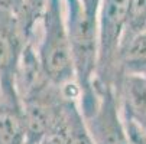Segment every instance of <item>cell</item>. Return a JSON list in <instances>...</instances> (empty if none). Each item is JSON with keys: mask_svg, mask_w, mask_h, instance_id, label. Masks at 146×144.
<instances>
[{"mask_svg": "<svg viewBox=\"0 0 146 144\" xmlns=\"http://www.w3.org/2000/svg\"><path fill=\"white\" fill-rule=\"evenodd\" d=\"M64 12L80 88V110L84 114L91 110L97 98L94 82L98 68V20L87 14L81 0H64Z\"/></svg>", "mask_w": 146, "mask_h": 144, "instance_id": "cell-1", "label": "cell"}, {"mask_svg": "<svg viewBox=\"0 0 146 144\" xmlns=\"http://www.w3.org/2000/svg\"><path fill=\"white\" fill-rule=\"evenodd\" d=\"M36 56L45 76L64 88L77 84L72 53L65 25L64 0H48L36 30ZM35 42V40H33Z\"/></svg>", "mask_w": 146, "mask_h": 144, "instance_id": "cell-2", "label": "cell"}, {"mask_svg": "<svg viewBox=\"0 0 146 144\" xmlns=\"http://www.w3.org/2000/svg\"><path fill=\"white\" fill-rule=\"evenodd\" d=\"M130 0H101L98 12V68L96 82L116 85L117 53L124 35Z\"/></svg>", "mask_w": 146, "mask_h": 144, "instance_id": "cell-3", "label": "cell"}, {"mask_svg": "<svg viewBox=\"0 0 146 144\" xmlns=\"http://www.w3.org/2000/svg\"><path fill=\"white\" fill-rule=\"evenodd\" d=\"M97 98L90 111L82 114L94 144H132L120 102L113 85L94 82Z\"/></svg>", "mask_w": 146, "mask_h": 144, "instance_id": "cell-4", "label": "cell"}, {"mask_svg": "<svg viewBox=\"0 0 146 144\" xmlns=\"http://www.w3.org/2000/svg\"><path fill=\"white\" fill-rule=\"evenodd\" d=\"M32 43L16 16L0 10V89L2 95L19 97L16 75L25 48Z\"/></svg>", "mask_w": 146, "mask_h": 144, "instance_id": "cell-5", "label": "cell"}, {"mask_svg": "<svg viewBox=\"0 0 146 144\" xmlns=\"http://www.w3.org/2000/svg\"><path fill=\"white\" fill-rule=\"evenodd\" d=\"M114 88L124 121L146 137V74L123 75Z\"/></svg>", "mask_w": 146, "mask_h": 144, "instance_id": "cell-6", "label": "cell"}, {"mask_svg": "<svg viewBox=\"0 0 146 144\" xmlns=\"http://www.w3.org/2000/svg\"><path fill=\"white\" fill-rule=\"evenodd\" d=\"M26 121L19 97L0 98V144H26Z\"/></svg>", "mask_w": 146, "mask_h": 144, "instance_id": "cell-7", "label": "cell"}, {"mask_svg": "<svg viewBox=\"0 0 146 144\" xmlns=\"http://www.w3.org/2000/svg\"><path fill=\"white\" fill-rule=\"evenodd\" d=\"M119 79L123 75L146 74V33L139 32L121 40L117 53Z\"/></svg>", "mask_w": 146, "mask_h": 144, "instance_id": "cell-8", "label": "cell"}, {"mask_svg": "<svg viewBox=\"0 0 146 144\" xmlns=\"http://www.w3.org/2000/svg\"><path fill=\"white\" fill-rule=\"evenodd\" d=\"M145 23H146V0H130L127 23L121 40L142 32Z\"/></svg>", "mask_w": 146, "mask_h": 144, "instance_id": "cell-9", "label": "cell"}, {"mask_svg": "<svg viewBox=\"0 0 146 144\" xmlns=\"http://www.w3.org/2000/svg\"><path fill=\"white\" fill-rule=\"evenodd\" d=\"M0 10L12 13L22 25L25 17V0H0Z\"/></svg>", "mask_w": 146, "mask_h": 144, "instance_id": "cell-10", "label": "cell"}, {"mask_svg": "<svg viewBox=\"0 0 146 144\" xmlns=\"http://www.w3.org/2000/svg\"><path fill=\"white\" fill-rule=\"evenodd\" d=\"M82 7L87 12V14L93 19L98 20V12H100V6H101V0H81Z\"/></svg>", "mask_w": 146, "mask_h": 144, "instance_id": "cell-11", "label": "cell"}, {"mask_svg": "<svg viewBox=\"0 0 146 144\" xmlns=\"http://www.w3.org/2000/svg\"><path fill=\"white\" fill-rule=\"evenodd\" d=\"M126 122V121H124ZM126 126H127V131H129V137H130V141L132 144H146V137L135 127H132L130 124H127L126 122Z\"/></svg>", "mask_w": 146, "mask_h": 144, "instance_id": "cell-12", "label": "cell"}, {"mask_svg": "<svg viewBox=\"0 0 146 144\" xmlns=\"http://www.w3.org/2000/svg\"><path fill=\"white\" fill-rule=\"evenodd\" d=\"M142 32H145V33H146V23H145V26H143V29H142Z\"/></svg>", "mask_w": 146, "mask_h": 144, "instance_id": "cell-13", "label": "cell"}, {"mask_svg": "<svg viewBox=\"0 0 146 144\" xmlns=\"http://www.w3.org/2000/svg\"><path fill=\"white\" fill-rule=\"evenodd\" d=\"M0 98H2V89H0Z\"/></svg>", "mask_w": 146, "mask_h": 144, "instance_id": "cell-14", "label": "cell"}]
</instances>
